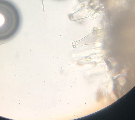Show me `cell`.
<instances>
[{"label":"cell","instance_id":"6da1fadb","mask_svg":"<svg viewBox=\"0 0 135 120\" xmlns=\"http://www.w3.org/2000/svg\"><path fill=\"white\" fill-rule=\"evenodd\" d=\"M0 18L2 27H15L19 23V15L16 8L12 4L5 0H0Z\"/></svg>","mask_w":135,"mask_h":120}]
</instances>
